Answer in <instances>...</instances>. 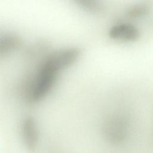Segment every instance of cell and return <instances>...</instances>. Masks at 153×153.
<instances>
[{
  "mask_svg": "<svg viewBox=\"0 0 153 153\" xmlns=\"http://www.w3.org/2000/svg\"><path fill=\"white\" fill-rule=\"evenodd\" d=\"M20 38L11 33L0 35V59H2L17 50L21 45Z\"/></svg>",
  "mask_w": 153,
  "mask_h": 153,
  "instance_id": "4",
  "label": "cell"
},
{
  "mask_svg": "<svg viewBox=\"0 0 153 153\" xmlns=\"http://www.w3.org/2000/svg\"><path fill=\"white\" fill-rule=\"evenodd\" d=\"M78 3L79 6L85 10L92 12H96L100 9V5L95 1H90V0H81L79 1Z\"/></svg>",
  "mask_w": 153,
  "mask_h": 153,
  "instance_id": "6",
  "label": "cell"
},
{
  "mask_svg": "<svg viewBox=\"0 0 153 153\" xmlns=\"http://www.w3.org/2000/svg\"><path fill=\"white\" fill-rule=\"evenodd\" d=\"M108 35L113 39L122 42H133L138 39L139 31L134 25L121 22L114 25L109 30Z\"/></svg>",
  "mask_w": 153,
  "mask_h": 153,
  "instance_id": "2",
  "label": "cell"
},
{
  "mask_svg": "<svg viewBox=\"0 0 153 153\" xmlns=\"http://www.w3.org/2000/svg\"><path fill=\"white\" fill-rule=\"evenodd\" d=\"M103 133L106 138L110 142H119L125 136L126 127L121 122L111 120L105 124Z\"/></svg>",
  "mask_w": 153,
  "mask_h": 153,
  "instance_id": "5",
  "label": "cell"
},
{
  "mask_svg": "<svg viewBox=\"0 0 153 153\" xmlns=\"http://www.w3.org/2000/svg\"><path fill=\"white\" fill-rule=\"evenodd\" d=\"M80 51L68 47L50 51L39 62L33 73L25 81L23 94L30 103L44 100L53 90L60 75L78 59Z\"/></svg>",
  "mask_w": 153,
  "mask_h": 153,
  "instance_id": "1",
  "label": "cell"
},
{
  "mask_svg": "<svg viewBox=\"0 0 153 153\" xmlns=\"http://www.w3.org/2000/svg\"><path fill=\"white\" fill-rule=\"evenodd\" d=\"M21 132L23 142L29 151H33L38 145L39 133L35 119L30 115L26 116L22 121Z\"/></svg>",
  "mask_w": 153,
  "mask_h": 153,
  "instance_id": "3",
  "label": "cell"
}]
</instances>
